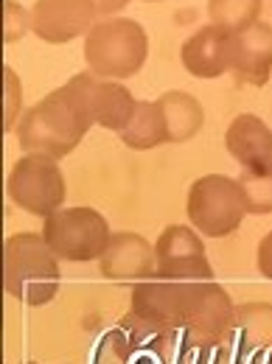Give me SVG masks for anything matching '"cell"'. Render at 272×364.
Segmentation results:
<instances>
[{
    "label": "cell",
    "instance_id": "1",
    "mask_svg": "<svg viewBox=\"0 0 272 364\" xmlns=\"http://www.w3.org/2000/svg\"><path fill=\"white\" fill-rule=\"evenodd\" d=\"M90 127L95 124L90 121L79 95L68 85H62L23 112L14 135L23 154H43L62 160L85 140Z\"/></svg>",
    "mask_w": 272,
    "mask_h": 364
},
{
    "label": "cell",
    "instance_id": "2",
    "mask_svg": "<svg viewBox=\"0 0 272 364\" xmlns=\"http://www.w3.org/2000/svg\"><path fill=\"white\" fill-rule=\"evenodd\" d=\"M62 286L59 258L43 232H14L3 244V289L23 306H48Z\"/></svg>",
    "mask_w": 272,
    "mask_h": 364
},
{
    "label": "cell",
    "instance_id": "3",
    "mask_svg": "<svg viewBox=\"0 0 272 364\" xmlns=\"http://www.w3.org/2000/svg\"><path fill=\"white\" fill-rule=\"evenodd\" d=\"M149 59V34L130 17H104L85 37V62L98 79L124 82Z\"/></svg>",
    "mask_w": 272,
    "mask_h": 364
},
{
    "label": "cell",
    "instance_id": "4",
    "mask_svg": "<svg viewBox=\"0 0 272 364\" xmlns=\"http://www.w3.org/2000/svg\"><path fill=\"white\" fill-rule=\"evenodd\" d=\"M185 213L191 228L205 238H225L241 228L247 216V205L241 188L233 177L225 174H205L191 182Z\"/></svg>",
    "mask_w": 272,
    "mask_h": 364
},
{
    "label": "cell",
    "instance_id": "5",
    "mask_svg": "<svg viewBox=\"0 0 272 364\" xmlns=\"http://www.w3.org/2000/svg\"><path fill=\"white\" fill-rule=\"evenodd\" d=\"M43 238L59 261L88 264L104 255L113 230L95 208L79 205V208H59L56 213L43 219Z\"/></svg>",
    "mask_w": 272,
    "mask_h": 364
},
{
    "label": "cell",
    "instance_id": "6",
    "mask_svg": "<svg viewBox=\"0 0 272 364\" xmlns=\"http://www.w3.org/2000/svg\"><path fill=\"white\" fill-rule=\"evenodd\" d=\"M6 193L28 216L48 219L65 202V174L53 157L23 154L9 171Z\"/></svg>",
    "mask_w": 272,
    "mask_h": 364
},
{
    "label": "cell",
    "instance_id": "7",
    "mask_svg": "<svg viewBox=\"0 0 272 364\" xmlns=\"http://www.w3.org/2000/svg\"><path fill=\"white\" fill-rule=\"evenodd\" d=\"M155 258L160 280L172 283H208L214 280V267L205 252V241L194 228L169 225L155 241Z\"/></svg>",
    "mask_w": 272,
    "mask_h": 364
},
{
    "label": "cell",
    "instance_id": "8",
    "mask_svg": "<svg viewBox=\"0 0 272 364\" xmlns=\"http://www.w3.org/2000/svg\"><path fill=\"white\" fill-rule=\"evenodd\" d=\"M197 283H172V280H143L132 286L130 314L160 331H185Z\"/></svg>",
    "mask_w": 272,
    "mask_h": 364
},
{
    "label": "cell",
    "instance_id": "9",
    "mask_svg": "<svg viewBox=\"0 0 272 364\" xmlns=\"http://www.w3.org/2000/svg\"><path fill=\"white\" fill-rule=\"evenodd\" d=\"M65 85L79 95L90 121L101 129H110V132L121 135L127 129V124L132 121V115H135L137 98L121 82L98 79L95 73L88 70V73L70 76Z\"/></svg>",
    "mask_w": 272,
    "mask_h": 364
},
{
    "label": "cell",
    "instance_id": "10",
    "mask_svg": "<svg viewBox=\"0 0 272 364\" xmlns=\"http://www.w3.org/2000/svg\"><path fill=\"white\" fill-rule=\"evenodd\" d=\"M93 0H37L31 6V34L48 46H65L76 37H88L98 23Z\"/></svg>",
    "mask_w": 272,
    "mask_h": 364
},
{
    "label": "cell",
    "instance_id": "11",
    "mask_svg": "<svg viewBox=\"0 0 272 364\" xmlns=\"http://www.w3.org/2000/svg\"><path fill=\"white\" fill-rule=\"evenodd\" d=\"M98 269L107 280L115 283H143L157 274L155 244H149L140 232L118 230L113 232L104 255L98 258Z\"/></svg>",
    "mask_w": 272,
    "mask_h": 364
},
{
    "label": "cell",
    "instance_id": "12",
    "mask_svg": "<svg viewBox=\"0 0 272 364\" xmlns=\"http://www.w3.org/2000/svg\"><path fill=\"white\" fill-rule=\"evenodd\" d=\"M230 73L239 85L264 87L272 73V26L258 20L230 37Z\"/></svg>",
    "mask_w": 272,
    "mask_h": 364
},
{
    "label": "cell",
    "instance_id": "13",
    "mask_svg": "<svg viewBox=\"0 0 272 364\" xmlns=\"http://www.w3.org/2000/svg\"><path fill=\"white\" fill-rule=\"evenodd\" d=\"M233 311H236V303L230 300L222 283H216V280L197 283L185 333L197 342H222L227 328H230Z\"/></svg>",
    "mask_w": 272,
    "mask_h": 364
},
{
    "label": "cell",
    "instance_id": "14",
    "mask_svg": "<svg viewBox=\"0 0 272 364\" xmlns=\"http://www.w3.org/2000/svg\"><path fill=\"white\" fill-rule=\"evenodd\" d=\"M230 31L219 26L197 28L180 48V62L194 79H219L230 70Z\"/></svg>",
    "mask_w": 272,
    "mask_h": 364
},
{
    "label": "cell",
    "instance_id": "15",
    "mask_svg": "<svg viewBox=\"0 0 272 364\" xmlns=\"http://www.w3.org/2000/svg\"><path fill=\"white\" fill-rule=\"evenodd\" d=\"M227 154L241 168L272 166V129L256 112H239L225 129Z\"/></svg>",
    "mask_w": 272,
    "mask_h": 364
},
{
    "label": "cell",
    "instance_id": "16",
    "mask_svg": "<svg viewBox=\"0 0 272 364\" xmlns=\"http://www.w3.org/2000/svg\"><path fill=\"white\" fill-rule=\"evenodd\" d=\"M222 342L244 362L258 350L272 348V303H239Z\"/></svg>",
    "mask_w": 272,
    "mask_h": 364
},
{
    "label": "cell",
    "instance_id": "17",
    "mask_svg": "<svg viewBox=\"0 0 272 364\" xmlns=\"http://www.w3.org/2000/svg\"><path fill=\"white\" fill-rule=\"evenodd\" d=\"M155 101L163 112L169 143H188L199 135V129L205 124V107L199 104L197 95L185 90H169Z\"/></svg>",
    "mask_w": 272,
    "mask_h": 364
},
{
    "label": "cell",
    "instance_id": "18",
    "mask_svg": "<svg viewBox=\"0 0 272 364\" xmlns=\"http://www.w3.org/2000/svg\"><path fill=\"white\" fill-rule=\"evenodd\" d=\"M118 137L124 140L127 149H135V151H149L160 143H169L166 121H163L157 101H137L132 121L127 124V129Z\"/></svg>",
    "mask_w": 272,
    "mask_h": 364
},
{
    "label": "cell",
    "instance_id": "19",
    "mask_svg": "<svg viewBox=\"0 0 272 364\" xmlns=\"http://www.w3.org/2000/svg\"><path fill=\"white\" fill-rule=\"evenodd\" d=\"M264 0H208V20L230 34L261 20Z\"/></svg>",
    "mask_w": 272,
    "mask_h": 364
},
{
    "label": "cell",
    "instance_id": "20",
    "mask_svg": "<svg viewBox=\"0 0 272 364\" xmlns=\"http://www.w3.org/2000/svg\"><path fill=\"white\" fill-rule=\"evenodd\" d=\"M247 213L253 216H270L272 213V166L261 168H241V174L236 177Z\"/></svg>",
    "mask_w": 272,
    "mask_h": 364
},
{
    "label": "cell",
    "instance_id": "21",
    "mask_svg": "<svg viewBox=\"0 0 272 364\" xmlns=\"http://www.w3.org/2000/svg\"><path fill=\"white\" fill-rule=\"evenodd\" d=\"M23 118V85L11 65H3V132H14Z\"/></svg>",
    "mask_w": 272,
    "mask_h": 364
},
{
    "label": "cell",
    "instance_id": "22",
    "mask_svg": "<svg viewBox=\"0 0 272 364\" xmlns=\"http://www.w3.org/2000/svg\"><path fill=\"white\" fill-rule=\"evenodd\" d=\"M93 364H130V336L121 325L101 336L93 350Z\"/></svg>",
    "mask_w": 272,
    "mask_h": 364
},
{
    "label": "cell",
    "instance_id": "23",
    "mask_svg": "<svg viewBox=\"0 0 272 364\" xmlns=\"http://www.w3.org/2000/svg\"><path fill=\"white\" fill-rule=\"evenodd\" d=\"M31 31V9L20 0H3V43L11 46Z\"/></svg>",
    "mask_w": 272,
    "mask_h": 364
},
{
    "label": "cell",
    "instance_id": "24",
    "mask_svg": "<svg viewBox=\"0 0 272 364\" xmlns=\"http://www.w3.org/2000/svg\"><path fill=\"white\" fill-rule=\"evenodd\" d=\"M194 364H247L239 353H233L225 342H199Z\"/></svg>",
    "mask_w": 272,
    "mask_h": 364
},
{
    "label": "cell",
    "instance_id": "25",
    "mask_svg": "<svg viewBox=\"0 0 272 364\" xmlns=\"http://www.w3.org/2000/svg\"><path fill=\"white\" fill-rule=\"evenodd\" d=\"M256 264H258V272L264 274L267 280H272V230L261 238V241H258Z\"/></svg>",
    "mask_w": 272,
    "mask_h": 364
},
{
    "label": "cell",
    "instance_id": "26",
    "mask_svg": "<svg viewBox=\"0 0 272 364\" xmlns=\"http://www.w3.org/2000/svg\"><path fill=\"white\" fill-rule=\"evenodd\" d=\"M93 3H95V9H98L101 17H118V11L127 9L132 0H93Z\"/></svg>",
    "mask_w": 272,
    "mask_h": 364
},
{
    "label": "cell",
    "instance_id": "27",
    "mask_svg": "<svg viewBox=\"0 0 272 364\" xmlns=\"http://www.w3.org/2000/svg\"><path fill=\"white\" fill-rule=\"evenodd\" d=\"M247 364H272V348L258 350L256 356H250V362H247Z\"/></svg>",
    "mask_w": 272,
    "mask_h": 364
},
{
    "label": "cell",
    "instance_id": "28",
    "mask_svg": "<svg viewBox=\"0 0 272 364\" xmlns=\"http://www.w3.org/2000/svg\"><path fill=\"white\" fill-rule=\"evenodd\" d=\"M146 3H160V0H146Z\"/></svg>",
    "mask_w": 272,
    "mask_h": 364
},
{
    "label": "cell",
    "instance_id": "29",
    "mask_svg": "<svg viewBox=\"0 0 272 364\" xmlns=\"http://www.w3.org/2000/svg\"><path fill=\"white\" fill-rule=\"evenodd\" d=\"M20 364H37V362H20Z\"/></svg>",
    "mask_w": 272,
    "mask_h": 364
},
{
    "label": "cell",
    "instance_id": "30",
    "mask_svg": "<svg viewBox=\"0 0 272 364\" xmlns=\"http://www.w3.org/2000/svg\"><path fill=\"white\" fill-rule=\"evenodd\" d=\"M37 364H40V362H37Z\"/></svg>",
    "mask_w": 272,
    "mask_h": 364
}]
</instances>
